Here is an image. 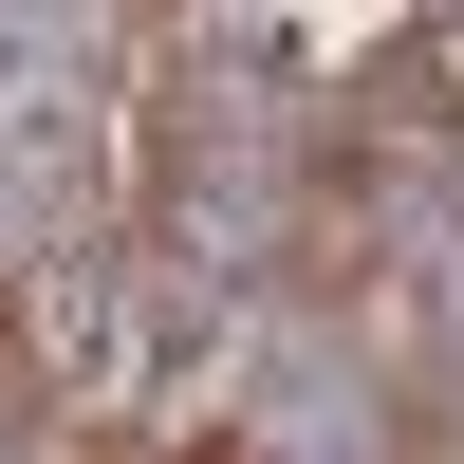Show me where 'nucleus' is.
I'll list each match as a JSON object with an SVG mask.
<instances>
[{"label":"nucleus","instance_id":"obj_1","mask_svg":"<svg viewBox=\"0 0 464 464\" xmlns=\"http://www.w3.org/2000/svg\"><path fill=\"white\" fill-rule=\"evenodd\" d=\"M372 130H464V19L391 37V74H372Z\"/></svg>","mask_w":464,"mask_h":464}]
</instances>
